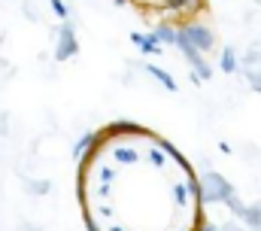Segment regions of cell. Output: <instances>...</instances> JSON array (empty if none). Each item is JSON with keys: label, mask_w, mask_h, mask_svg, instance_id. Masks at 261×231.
<instances>
[{"label": "cell", "mask_w": 261, "mask_h": 231, "mask_svg": "<svg viewBox=\"0 0 261 231\" xmlns=\"http://www.w3.org/2000/svg\"><path fill=\"white\" fill-rule=\"evenodd\" d=\"M152 28L186 31L210 21V0H125Z\"/></svg>", "instance_id": "7a4b0ae2"}, {"label": "cell", "mask_w": 261, "mask_h": 231, "mask_svg": "<svg viewBox=\"0 0 261 231\" xmlns=\"http://www.w3.org/2000/svg\"><path fill=\"white\" fill-rule=\"evenodd\" d=\"M192 165L143 125H107L79 161V204L88 231H203Z\"/></svg>", "instance_id": "6da1fadb"}]
</instances>
